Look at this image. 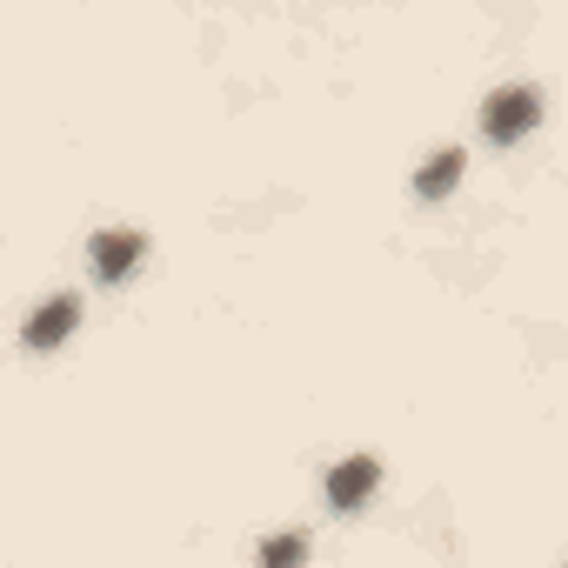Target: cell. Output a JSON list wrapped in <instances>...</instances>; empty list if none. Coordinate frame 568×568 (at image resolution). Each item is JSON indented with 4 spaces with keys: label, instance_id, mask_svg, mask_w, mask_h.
I'll list each match as a JSON object with an SVG mask.
<instances>
[{
    "label": "cell",
    "instance_id": "cell-1",
    "mask_svg": "<svg viewBox=\"0 0 568 568\" xmlns=\"http://www.w3.org/2000/svg\"><path fill=\"white\" fill-rule=\"evenodd\" d=\"M535 114H541L535 88H495L488 108H481V128H488L495 141H521V134L535 128Z\"/></svg>",
    "mask_w": 568,
    "mask_h": 568
},
{
    "label": "cell",
    "instance_id": "cell-2",
    "mask_svg": "<svg viewBox=\"0 0 568 568\" xmlns=\"http://www.w3.org/2000/svg\"><path fill=\"white\" fill-rule=\"evenodd\" d=\"M375 495V455H348L335 475H328V501L335 508H362Z\"/></svg>",
    "mask_w": 568,
    "mask_h": 568
},
{
    "label": "cell",
    "instance_id": "cell-3",
    "mask_svg": "<svg viewBox=\"0 0 568 568\" xmlns=\"http://www.w3.org/2000/svg\"><path fill=\"white\" fill-rule=\"evenodd\" d=\"M134 261H141V234H128V227L94 234V274L121 281V274H134Z\"/></svg>",
    "mask_w": 568,
    "mask_h": 568
},
{
    "label": "cell",
    "instance_id": "cell-4",
    "mask_svg": "<svg viewBox=\"0 0 568 568\" xmlns=\"http://www.w3.org/2000/svg\"><path fill=\"white\" fill-rule=\"evenodd\" d=\"M74 315H81V302H74V295H54V302H48V308H41L34 322H28V342H34V348L61 342V335L74 328Z\"/></svg>",
    "mask_w": 568,
    "mask_h": 568
},
{
    "label": "cell",
    "instance_id": "cell-5",
    "mask_svg": "<svg viewBox=\"0 0 568 568\" xmlns=\"http://www.w3.org/2000/svg\"><path fill=\"white\" fill-rule=\"evenodd\" d=\"M455 181H462V154H455V148H442V154L422 168V194H448Z\"/></svg>",
    "mask_w": 568,
    "mask_h": 568
},
{
    "label": "cell",
    "instance_id": "cell-6",
    "mask_svg": "<svg viewBox=\"0 0 568 568\" xmlns=\"http://www.w3.org/2000/svg\"><path fill=\"white\" fill-rule=\"evenodd\" d=\"M302 555H308L302 535H274V541L261 548V568H302Z\"/></svg>",
    "mask_w": 568,
    "mask_h": 568
}]
</instances>
